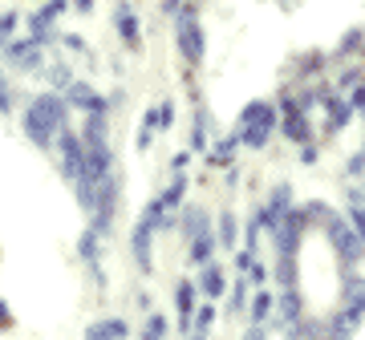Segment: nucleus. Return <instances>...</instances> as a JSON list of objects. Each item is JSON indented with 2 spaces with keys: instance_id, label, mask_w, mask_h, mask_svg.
Returning <instances> with one entry per match:
<instances>
[{
  "instance_id": "nucleus-8",
  "label": "nucleus",
  "mask_w": 365,
  "mask_h": 340,
  "mask_svg": "<svg viewBox=\"0 0 365 340\" xmlns=\"http://www.w3.org/2000/svg\"><path fill=\"white\" fill-rule=\"evenodd\" d=\"M284 134L292 142L309 146L313 142V130H309V118H304V110H284Z\"/></svg>"
},
{
  "instance_id": "nucleus-22",
  "label": "nucleus",
  "mask_w": 365,
  "mask_h": 340,
  "mask_svg": "<svg viewBox=\"0 0 365 340\" xmlns=\"http://www.w3.org/2000/svg\"><path fill=\"white\" fill-rule=\"evenodd\" d=\"M211 320H215V308H211V300H203V308L195 312V332H207Z\"/></svg>"
},
{
  "instance_id": "nucleus-17",
  "label": "nucleus",
  "mask_w": 365,
  "mask_h": 340,
  "mask_svg": "<svg viewBox=\"0 0 365 340\" xmlns=\"http://www.w3.org/2000/svg\"><path fill=\"white\" fill-rule=\"evenodd\" d=\"M349 102H329V130H341L345 122H349Z\"/></svg>"
},
{
  "instance_id": "nucleus-6",
  "label": "nucleus",
  "mask_w": 365,
  "mask_h": 340,
  "mask_svg": "<svg viewBox=\"0 0 365 340\" xmlns=\"http://www.w3.org/2000/svg\"><path fill=\"white\" fill-rule=\"evenodd\" d=\"M61 97H66V105H73V110H81V114H106V110H110V102L81 78H73V85H69Z\"/></svg>"
},
{
  "instance_id": "nucleus-13",
  "label": "nucleus",
  "mask_w": 365,
  "mask_h": 340,
  "mask_svg": "<svg viewBox=\"0 0 365 340\" xmlns=\"http://www.w3.org/2000/svg\"><path fill=\"white\" fill-rule=\"evenodd\" d=\"M182 191H187V179H182V170H175V179H170V186L158 195V203H163V211H175V207H182Z\"/></svg>"
},
{
  "instance_id": "nucleus-9",
  "label": "nucleus",
  "mask_w": 365,
  "mask_h": 340,
  "mask_svg": "<svg viewBox=\"0 0 365 340\" xmlns=\"http://www.w3.org/2000/svg\"><path fill=\"white\" fill-rule=\"evenodd\" d=\"M175 304H179V328L187 332L191 328V316H195V284L182 280L179 288H175Z\"/></svg>"
},
{
  "instance_id": "nucleus-12",
  "label": "nucleus",
  "mask_w": 365,
  "mask_h": 340,
  "mask_svg": "<svg viewBox=\"0 0 365 340\" xmlns=\"http://www.w3.org/2000/svg\"><path fill=\"white\" fill-rule=\"evenodd\" d=\"M199 292L207 296V300H220L223 296V272L215 263H203V275H199Z\"/></svg>"
},
{
  "instance_id": "nucleus-26",
  "label": "nucleus",
  "mask_w": 365,
  "mask_h": 340,
  "mask_svg": "<svg viewBox=\"0 0 365 340\" xmlns=\"http://www.w3.org/2000/svg\"><path fill=\"white\" fill-rule=\"evenodd\" d=\"M170 122H175V110H170V102L158 105V130H170Z\"/></svg>"
},
{
  "instance_id": "nucleus-18",
  "label": "nucleus",
  "mask_w": 365,
  "mask_h": 340,
  "mask_svg": "<svg viewBox=\"0 0 365 340\" xmlns=\"http://www.w3.org/2000/svg\"><path fill=\"white\" fill-rule=\"evenodd\" d=\"M13 105H16V90L9 85V78L0 73V114L9 118V114H13Z\"/></svg>"
},
{
  "instance_id": "nucleus-21",
  "label": "nucleus",
  "mask_w": 365,
  "mask_h": 340,
  "mask_svg": "<svg viewBox=\"0 0 365 340\" xmlns=\"http://www.w3.org/2000/svg\"><path fill=\"white\" fill-rule=\"evenodd\" d=\"M220 243L235 248V219H232V215H220Z\"/></svg>"
},
{
  "instance_id": "nucleus-5",
  "label": "nucleus",
  "mask_w": 365,
  "mask_h": 340,
  "mask_svg": "<svg viewBox=\"0 0 365 340\" xmlns=\"http://www.w3.org/2000/svg\"><path fill=\"white\" fill-rule=\"evenodd\" d=\"M0 61L9 69H21V73H45V49L41 45H33L29 37H13L9 45H4V53H0Z\"/></svg>"
},
{
  "instance_id": "nucleus-25",
  "label": "nucleus",
  "mask_w": 365,
  "mask_h": 340,
  "mask_svg": "<svg viewBox=\"0 0 365 340\" xmlns=\"http://www.w3.org/2000/svg\"><path fill=\"white\" fill-rule=\"evenodd\" d=\"M61 45H66L69 53H86V37H81V33H66V37H61Z\"/></svg>"
},
{
  "instance_id": "nucleus-19",
  "label": "nucleus",
  "mask_w": 365,
  "mask_h": 340,
  "mask_svg": "<svg viewBox=\"0 0 365 340\" xmlns=\"http://www.w3.org/2000/svg\"><path fill=\"white\" fill-rule=\"evenodd\" d=\"M138 340H167V320H163V316H150Z\"/></svg>"
},
{
  "instance_id": "nucleus-7",
  "label": "nucleus",
  "mask_w": 365,
  "mask_h": 340,
  "mask_svg": "<svg viewBox=\"0 0 365 340\" xmlns=\"http://www.w3.org/2000/svg\"><path fill=\"white\" fill-rule=\"evenodd\" d=\"M114 28H118V37H122V45L126 49H138V16H134V9L130 4H118L114 9Z\"/></svg>"
},
{
  "instance_id": "nucleus-24",
  "label": "nucleus",
  "mask_w": 365,
  "mask_h": 340,
  "mask_svg": "<svg viewBox=\"0 0 365 340\" xmlns=\"http://www.w3.org/2000/svg\"><path fill=\"white\" fill-rule=\"evenodd\" d=\"M353 231H357V235L365 239V203H361V198L353 203Z\"/></svg>"
},
{
  "instance_id": "nucleus-1",
  "label": "nucleus",
  "mask_w": 365,
  "mask_h": 340,
  "mask_svg": "<svg viewBox=\"0 0 365 340\" xmlns=\"http://www.w3.org/2000/svg\"><path fill=\"white\" fill-rule=\"evenodd\" d=\"M25 134L29 142L41 146V150H49L53 142H57V134L69 126V105L61 93H41V97H33L25 110Z\"/></svg>"
},
{
  "instance_id": "nucleus-29",
  "label": "nucleus",
  "mask_w": 365,
  "mask_h": 340,
  "mask_svg": "<svg viewBox=\"0 0 365 340\" xmlns=\"http://www.w3.org/2000/svg\"><path fill=\"white\" fill-rule=\"evenodd\" d=\"M191 340H207V332H195V336H191Z\"/></svg>"
},
{
  "instance_id": "nucleus-27",
  "label": "nucleus",
  "mask_w": 365,
  "mask_h": 340,
  "mask_svg": "<svg viewBox=\"0 0 365 340\" xmlns=\"http://www.w3.org/2000/svg\"><path fill=\"white\" fill-rule=\"evenodd\" d=\"M9 324H13V312H9V304L0 300V328H9Z\"/></svg>"
},
{
  "instance_id": "nucleus-15",
  "label": "nucleus",
  "mask_w": 365,
  "mask_h": 340,
  "mask_svg": "<svg viewBox=\"0 0 365 340\" xmlns=\"http://www.w3.org/2000/svg\"><path fill=\"white\" fill-rule=\"evenodd\" d=\"M272 308H276L272 292H268V288H260V292H256V304H252V320H256V324H264V320L272 316Z\"/></svg>"
},
{
  "instance_id": "nucleus-2",
  "label": "nucleus",
  "mask_w": 365,
  "mask_h": 340,
  "mask_svg": "<svg viewBox=\"0 0 365 340\" xmlns=\"http://www.w3.org/2000/svg\"><path fill=\"white\" fill-rule=\"evenodd\" d=\"M276 130V105L272 102H252L240 114V142L244 146H264Z\"/></svg>"
},
{
  "instance_id": "nucleus-11",
  "label": "nucleus",
  "mask_w": 365,
  "mask_h": 340,
  "mask_svg": "<svg viewBox=\"0 0 365 340\" xmlns=\"http://www.w3.org/2000/svg\"><path fill=\"white\" fill-rule=\"evenodd\" d=\"M126 336H130L126 332V320H98L86 332V340H126Z\"/></svg>"
},
{
  "instance_id": "nucleus-4",
  "label": "nucleus",
  "mask_w": 365,
  "mask_h": 340,
  "mask_svg": "<svg viewBox=\"0 0 365 340\" xmlns=\"http://www.w3.org/2000/svg\"><path fill=\"white\" fill-rule=\"evenodd\" d=\"M175 33H179V49L187 57V65H199L203 61V33H199V21H195V0H187L175 13Z\"/></svg>"
},
{
  "instance_id": "nucleus-10",
  "label": "nucleus",
  "mask_w": 365,
  "mask_h": 340,
  "mask_svg": "<svg viewBox=\"0 0 365 340\" xmlns=\"http://www.w3.org/2000/svg\"><path fill=\"white\" fill-rule=\"evenodd\" d=\"M211 255H215V239H211L207 219H203V227L191 235V260H195V263H211Z\"/></svg>"
},
{
  "instance_id": "nucleus-14",
  "label": "nucleus",
  "mask_w": 365,
  "mask_h": 340,
  "mask_svg": "<svg viewBox=\"0 0 365 340\" xmlns=\"http://www.w3.org/2000/svg\"><path fill=\"white\" fill-rule=\"evenodd\" d=\"M29 41L41 45V49H49V45H53V25H49V21H41V13L29 16Z\"/></svg>"
},
{
  "instance_id": "nucleus-16",
  "label": "nucleus",
  "mask_w": 365,
  "mask_h": 340,
  "mask_svg": "<svg viewBox=\"0 0 365 340\" xmlns=\"http://www.w3.org/2000/svg\"><path fill=\"white\" fill-rule=\"evenodd\" d=\"M45 78H49V85L57 93H66L69 85H73V73H69V65H49L45 69Z\"/></svg>"
},
{
  "instance_id": "nucleus-23",
  "label": "nucleus",
  "mask_w": 365,
  "mask_h": 340,
  "mask_svg": "<svg viewBox=\"0 0 365 340\" xmlns=\"http://www.w3.org/2000/svg\"><path fill=\"white\" fill-rule=\"evenodd\" d=\"M244 296H248V284H244V275H240V280H235V288H232V312H240V308H244Z\"/></svg>"
},
{
  "instance_id": "nucleus-20",
  "label": "nucleus",
  "mask_w": 365,
  "mask_h": 340,
  "mask_svg": "<svg viewBox=\"0 0 365 340\" xmlns=\"http://www.w3.org/2000/svg\"><path fill=\"white\" fill-rule=\"evenodd\" d=\"M69 9V0H45V9H37L41 21H49V25H57V16Z\"/></svg>"
},
{
  "instance_id": "nucleus-28",
  "label": "nucleus",
  "mask_w": 365,
  "mask_h": 340,
  "mask_svg": "<svg viewBox=\"0 0 365 340\" xmlns=\"http://www.w3.org/2000/svg\"><path fill=\"white\" fill-rule=\"evenodd\" d=\"M244 340H268V332H264V324H256V328H252V332H248Z\"/></svg>"
},
{
  "instance_id": "nucleus-3",
  "label": "nucleus",
  "mask_w": 365,
  "mask_h": 340,
  "mask_svg": "<svg viewBox=\"0 0 365 340\" xmlns=\"http://www.w3.org/2000/svg\"><path fill=\"white\" fill-rule=\"evenodd\" d=\"M57 154H61V170H66L69 183H81V179H90V162H86V142H81V130H61L57 134ZM93 183V179H90Z\"/></svg>"
}]
</instances>
